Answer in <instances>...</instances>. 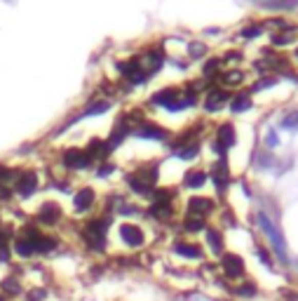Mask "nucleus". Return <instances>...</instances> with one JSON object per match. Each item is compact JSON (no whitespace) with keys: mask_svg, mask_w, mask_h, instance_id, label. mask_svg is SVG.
Instances as JSON below:
<instances>
[{"mask_svg":"<svg viewBox=\"0 0 298 301\" xmlns=\"http://www.w3.org/2000/svg\"><path fill=\"white\" fill-rule=\"evenodd\" d=\"M120 235H122V240L127 242V245H132V247H138L141 242H144V233H141V229L138 226H132V223H125L120 229Z\"/></svg>","mask_w":298,"mask_h":301,"instance_id":"obj_1","label":"nucleus"},{"mask_svg":"<svg viewBox=\"0 0 298 301\" xmlns=\"http://www.w3.org/2000/svg\"><path fill=\"white\" fill-rule=\"evenodd\" d=\"M92 202H94V191H89V189L77 191L75 198H73V207H75V212H87L89 207H92Z\"/></svg>","mask_w":298,"mask_h":301,"instance_id":"obj_2","label":"nucleus"},{"mask_svg":"<svg viewBox=\"0 0 298 301\" xmlns=\"http://www.w3.org/2000/svg\"><path fill=\"white\" fill-rule=\"evenodd\" d=\"M35 189H38V174L35 172H24V177L19 179V184H17V191L22 195H31Z\"/></svg>","mask_w":298,"mask_h":301,"instance_id":"obj_3","label":"nucleus"},{"mask_svg":"<svg viewBox=\"0 0 298 301\" xmlns=\"http://www.w3.org/2000/svg\"><path fill=\"white\" fill-rule=\"evenodd\" d=\"M223 271H226L230 278H237V275H242V271H244L242 259L235 257V254H226V257H223Z\"/></svg>","mask_w":298,"mask_h":301,"instance_id":"obj_4","label":"nucleus"},{"mask_svg":"<svg viewBox=\"0 0 298 301\" xmlns=\"http://www.w3.org/2000/svg\"><path fill=\"white\" fill-rule=\"evenodd\" d=\"M214 207V202L207 200V198H193V200L188 202V212L190 214H207Z\"/></svg>","mask_w":298,"mask_h":301,"instance_id":"obj_5","label":"nucleus"},{"mask_svg":"<svg viewBox=\"0 0 298 301\" xmlns=\"http://www.w3.org/2000/svg\"><path fill=\"white\" fill-rule=\"evenodd\" d=\"M87 162L89 158L83 150H68L66 153V165H71V167H87Z\"/></svg>","mask_w":298,"mask_h":301,"instance_id":"obj_6","label":"nucleus"},{"mask_svg":"<svg viewBox=\"0 0 298 301\" xmlns=\"http://www.w3.org/2000/svg\"><path fill=\"white\" fill-rule=\"evenodd\" d=\"M56 217H59V205H50V202H47V205L40 210V214H38V219L43 223H54Z\"/></svg>","mask_w":298,"mask_h":301,"instance_id":"obj_7","label":"nucleus"},{"mask_svg":"<svg viewBox=\"0 0 298 301\" xmlns=\"http://www.w3.org/2000/svg\"><path fill=\"white\" fill-rule=\"evenodd\" d=\"M261 223H263V229H265V233L270 235L272 240H275V245H277V252H280V254H284V242H282V238L280 235H277V231H275V226H272L270 221H268V219L263 217V214H261Z\"/></svg>","mask_w":298,"mask_h":301,"instance_id":"obj_8","label":"nucleus"},{"mask_svg":"<svg viewBox=\"0 0 298 301\" xmlns=\"http://www.w3.org/2000/svg\"><path fill=\"white\" fill-rule=\"evenodd\" d=\"M207 181V174L205 172H200V170H193V172H188L186 174V184L190 186V189H200V186Z\"/></svg>","mask_w":298,"mask_h":301,"instance_id":"obj_9","label":"nucleus"},{"mask_svg":"<svg viewBox=\"0 0 298 301\" xmlns=\"http://www.w3.org/2000/svg\"><path fill=\"white\" fill-rule=\"evenodd\" d=\"M174 99H176V89H165V92H157L155 95V104H167V108L174 106Z\"/></svg>","mask_w":298,"mask_h":301,"instance_id":"obj_10","label":"nucleus"},{"mask_svg":"<svg viewBox=\"0 0 298 301\" xmlns=\"http://www.w3.org/2000/svg\"><path fill=\"white\" fill-rule=\"evenodd\" d=\"M226 97H228V95H223V92H211L209 99H207V108H209V111L218 108V106L223 104V101H226Z\"/></svg>","mask_w":298,"mask_h":301,"instance_id":"obj_11","label":"nucleus"},{"mask_svg":"<svg viewBox=\"0 0 298 301\" xmlns=\"http://www.w3.org/2000/svg\"><path fill=\"white\" fill-rule=\"evenodd\" d=\"M17 254H22V257H31L33 254V242L31 240H17Z\"/></svg>","mask_w":298,"mask_h":301,"instance_id":"obj_12","label":"nucleus"},{"mask_svg":"<svg viewBox=\"0 0 298 301\" xmlns=\"http://www.w3.org/2000/svg\"><path fill=\"white\" fill-rule=\"evenodd\" d=\"M218 139H221L223 146H230L232 141H235V137H232V127L230 125H223L221 129H218Z\"/></svg>","mask_w":298,"mask_h":301,"instance_id":"obj_13","label":"nucleus"},{"mask_svg":"<svg viewBox=\"0 0 298 301\" xmlns=\"http://www.w3.org/2000/svg\"><path fill=\"white\" fill-rule=\"evenodd\" d=\"M176 252L178 254H183V257H190V259L200 257V250L195 245H176Z\"/></svg>","mask_w":298,"mask_h":301,"instance_id":"obj_14","label":"nucleus"},{"mask_svg":"<svg viewBox=\"0 0 298 301\" xmlns=\"http://www.w3.org/2000/svg\"><path fill=\"white\" fill-rule=\"evenodd\" d=\"M138 137H153V139H165V132H160V129H155V127H144V129H138Z\"/></svg>","mask_w":298,"mask_h":301,"instance_id":"obj_15","label":"nucleus"},{"mask_svg":"<svg viewBox=\"0 0 298 301\" xmlns=\"http://www.w3.org/2000/svg\"><path fill=\"white\" fill-rule=\"evenodd\" d=\"M207 238H209V242H211V250L221 252V235L216 233V231H209V233H207Z\"/></svg>","mask_w":298,"mask_h":301,"instance_id":"obj_16","label":"nucleus"},{"mask_svg":"<svg viewBox=\"0 0 298 301\" xmlns=\"http://www.w3.org/2000/svg\"><path fill=\"white\" fill-rule=\"evenodd\" d=\"M249 104H251V101L242 95L237 101H232V111H244V108H249Z\"/></svg>","mask_w":298,"mask_h":301,"instance_id":"obj_17","label":"nucleus"},{"mask_svg":"<svg viewBox=\"0 0 298 301\" xmlns=\"http://www.w3.org/2000/svg\"><path fill=\"white\" fill-rule=\"evenodd\" d=\"M202 229V219H186V231H200Z\"/></svg>","mask_w":298,"mask_h":301,"instance_id":"obj_18","label":"nucleus"},{"mask_svg":"<svg viewBox=\"0 0 298 301\" xmlns=\"http://www.w3.org/2000/svg\"><path fill=\"white\" fill-rule=\"evenodd\" d=\"M3 290L12 292V294H17V292H19V287H14V280H5V283H3Z\"/></svg>","mask_w":298,"mask_h":301,"instance_id":"obj_19","label":"nucleus"},{"mask_svg":"<svg viewBox=\"0 0 298 301\" xmlns=\"http://www.w3.org/2000/svg\"><path fill=\"white\" fill-rule=\"evenodd\" d=\"M237 292H240V294H244V296H249V294H254V292H256V287L251 283H247V287H240Z\"/></svg>","mask_w":298,"mask_h":301,"instance_id":"obj_20","label":"nucleus"},{"mask_svg":"<svg viewBox=\"0 0 298 301\" xmlns=\"http://www.w3.org/2000/svg\"><path fill=\"white\" fill-rule=\"evenodd\" d=\"M259 33H261L259 26H249L247 31H244V38H251V35H259Z\"/></svg>","mask_w":298,"mask_h":301,"instance_id":"obj_21","label":"nucleus"},{"mask_svg":"<svg viewBox=\"0 0 298 301\" xmlns=\"http://www.w3.org/2000/svg\"><path fill=\"white\" fill-rule=\"evenodd\" d=\"M284 125H287V127H291V125H298V113H293L291 118H287V120H284Z\"/></svg>","mask_w":298,"mask_h":301,"instance_id":"obj_22","label":"nucleus"},{"mask_svg":"<svg viewBox=\"0 0 298 301\" xmlns=\"http://www.w3.org/2000/svg\"><path fill=\"white\" fill-rule=\"evenodd\" d=\"M240 80H242L240 73H230V76H228V83H240Z\"/></svg>","mask_w":298,"mask_h":301,"instance_id":"obj_23","label":"nucleus"}]
</instances>
